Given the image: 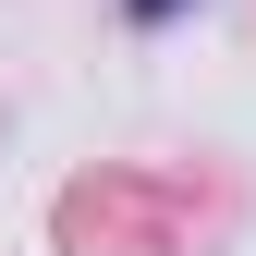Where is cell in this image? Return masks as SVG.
Segmentation results:
<instances>
[{"mask_svg":"<svg viewBox=\"0 0 256 256\" xmlns=\"http://www.w3.org/2000/svg\"><path fill=\"white\" fill-rule=\"evenodd\" d=\"M134 12H146V24H158V12H183V0H134Z\"/></svg>","mask_w":256,"mask_h":256,"instance_id":"obj_1","label":"cell"}]
</instances>
